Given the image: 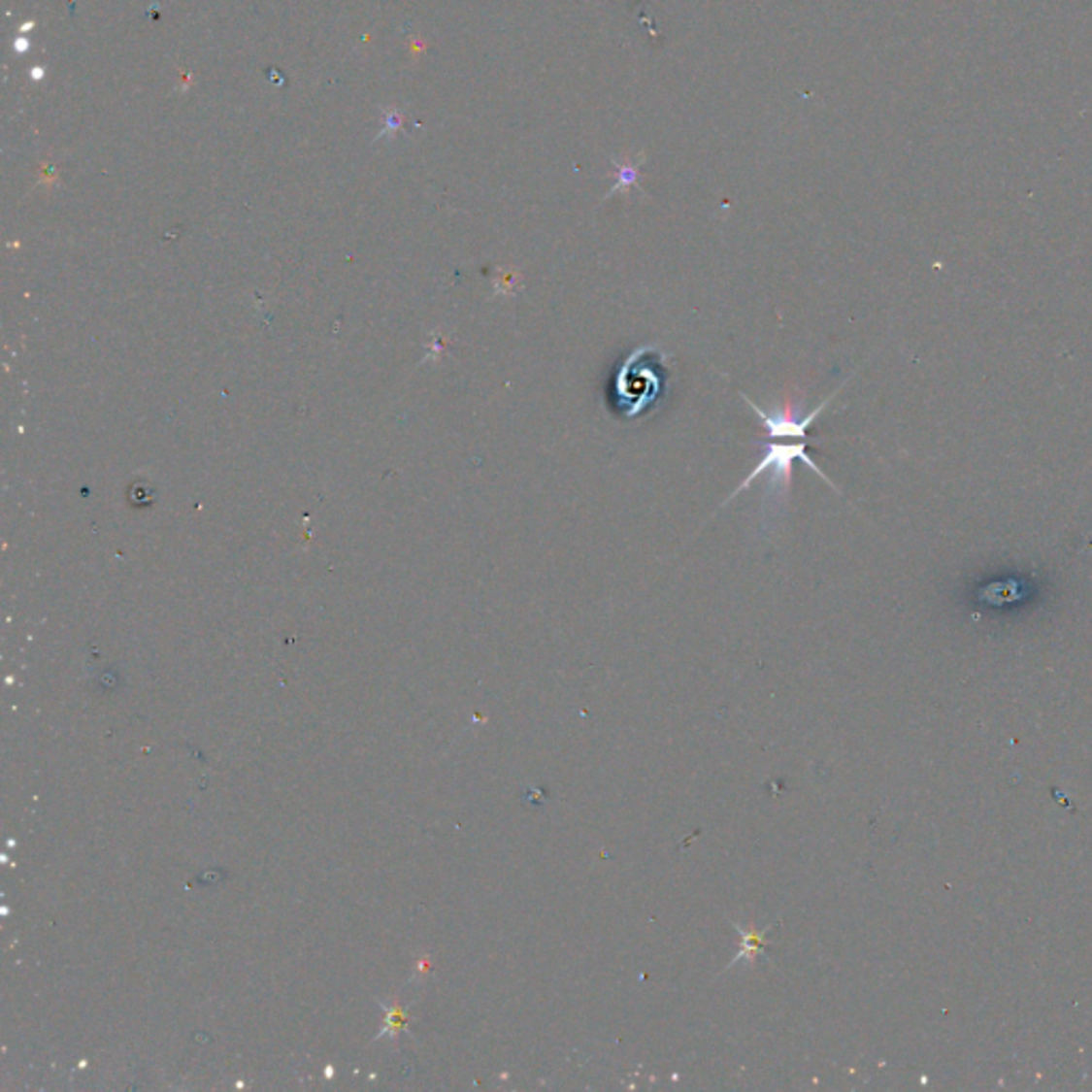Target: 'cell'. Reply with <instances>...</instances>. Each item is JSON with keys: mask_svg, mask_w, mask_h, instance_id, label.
Returning a JSON list of instances; mask_svg holds the SVG:
<instances>
[{"mask_svg": "<svg viewBox=\"0 0 1092 1092\" xmlns=\"http://www.w3.org/2000/svg\"><path fill=\"white\" fill-rule=\"evenodd\" d=\"M807 450H809L807 440H800V442H789V445H781V442H779V440H777V442H773V445H769V447H766V452H764L762 461L758 463V466H755V468L751 470V474L747 476V479H745V480L741 482V486H739V489H737V491H734V493H732V495L728 497V500H726V502H723V504L732 502V500H734V497H737L739 493L747 491V489H749V486H751V482H753V480H758V479H760V476H764V474H771V480H769V489H775V491H777V489H781V491H783V495H787V491H789V484H792V463H794V459H800V461H803L807 468H811V470H813V472H815V474L819 476V479H824V480H826V482H828V484L832 486V489H835V491H837L835 482H832V480L828 479V476H826L824 472H821V470H819V466H817V463L813 461V457H811V455H809V452H807Z\"/></svg>", "mask_w": 1092, "mask_h": 1092, "instance_id": "obj_2", "label": "cell"}, {"mask_svg": "<svg viewBox=\"0 0 1092 1092\" xmlns=\"http://www.w3.org/2000/svg\"><path fill=\"white\" fill-rule=\"evenodd\" d=\"M666 359L668 356L651 346L636 348L619 367L614 378L617 410L627 418L643 416L653 410L666 391Z\"/></svg>", "mask_w": 1092, "mask_h": 1092, "instance_id": "obj_1", "label": "cell"}, {"mask_svg": "<svg viewBox=\"0 0 1092 1092\" xmlns=\"http://www.w3.org/2000/svg\"><path fill=\"white\" fill-rule=\"evenodd\" d=\"M739 931H741V937H743V951H741V956H739L737 960H741V958H751L749 954H755V951H762L764 935H766V931H769V928H764V931H760V933L755 931V933H751V935H749V933H743V928H739Z\"/></svg>", "mask_w": 1092, "mask_h": 1092, "instance_id": "obj_3", "label": "cell"}, {"mask_svg": "<svg viewBox=\"0 0 1092 1092\" xmlns=\"http://www.w3.org/2000/svg\"><path fill=\"white\" fill-rule=\"evenodd\" d=\"M617 167H619V183L614 186V190H623V188L627 190V186H632V183L636 182L638 167L627 165V162H623V165H617Z\"/></svg>", "mask_w": 1092, "mask_h": 1092, "instance_id": "obj_4", "label": "cell"}]
</instances>
